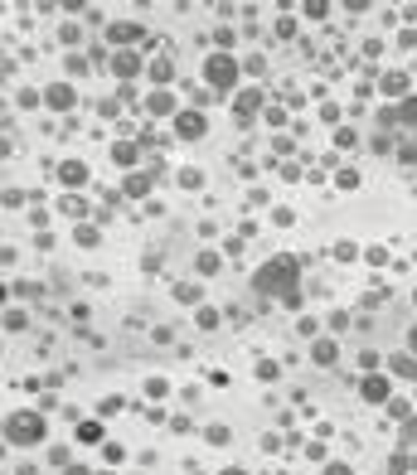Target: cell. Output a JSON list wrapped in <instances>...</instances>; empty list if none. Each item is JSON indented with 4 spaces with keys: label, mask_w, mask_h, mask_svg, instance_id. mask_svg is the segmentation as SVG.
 Returning a JSON list of instances; mask_svg holds the SVG:
<instances>
[{
    "label": "cell",
    "mask_w": 417,
    "mask_h": 475,
    "mask_svg": "<svg viewBox=\"0 0 417 475\" xmlns=\"http://www.w3.org/2000/svg\"><path fill=\"white\" fill-rule=\"evenodd\" d=\"M257 291H262V296H287V301L296 306V301H301V296H296V262H291V257H272V262L257 272Z\"/></svg>",
    "instance_id": "cell-1"
},
{
    "label": "cell",
    "mask_w": 417,
    "mask_h": 475,
    "mask_svg": "<svg viewBox=\"0 0 417 475\" xmlns=\"http://www.w3.org/2000/svg\"><path fill=\"white\" fill-rule=\"evenodd\" d=\"M44 437H49L44 412H10V417H5V442H10V446H39Z\"/></svg>",
    "instance_id": "cell-2"
},
{
    "label": "cell",
    "mask_w": 417,
    "mask_h": 475,
    "mask_svg": "<svg viewBox=\"0 0 417 475\" xmlns=\"http://www.w3.org/2000/svg\"><path fill=\"white\" fill-rule=\"evenodd\" d=\"M204 78L213 83V88H233V83H238V63H233L228 54H213V59L204 63Z\"/></svg>",
    "instance_id": "cell-3"
},
{
    "label": "cell",
    "mask_w": 417,
    "mask_h": 475,
    "mask_svg": "<svg viewBox=\"0 0 417 475\" xmlns=\"http://www.w3.org/2000/svg\"><path fill=\"white\" fill-rule=\"evenodd\" d=\"M175 131L195 141V136H204V131H208V121L199 116V112H180V116H175Z\"/></svg>",
    "instance_id": "cell-4"
},
{
    "label": "cell",
    "mask_w": 417,
    "mask_h": 475,
    "mask_svg": "<svg viewBox=\"0 0 417 475\" xmlns=\"http://www.w3.org/2000/svg\"><path fill=\"white\" fill-rule=\"evenodd\" d=\"M59 180H63V185H83V180H88V170H83L78 160H63V165H59Z\"/></svg>",
    "instance_id": "cell-5"
},
{
    "label": "cell",
    "mask_w": 417,
    "mask_h": 475,
    "mask_svg": "<svg viewBox=\"0 0 417 475\" xmlns=\"http://www.w3.org/2000/svg\"><path fill=\"white\" fill-rule=\"evenodd\" d=\"M364 398H369V402H384V398H388V383L384 379H364Z\"/></svg>",
    "instance_id": "cell-6"
},
{
    "label": "cell",
    "mask_w": 417,
    "mask_h": 475,
    "mask_svg": "<svg viewBox=\"0 0 417 475\" xmlns=\"http://www.w3.org/2000/svg\"><path fill=\"white\" fill-rule=\"evenodd\" d=\"M393 369H398L403 379H417V359H413V354H398V359H393Z\"/></svg>",
    "instance_id": "cell-7"
},
{
    "label": "cell",
    "mask_w": 417,
    "mask_h": 475,
    "mask_svg": "<svg viewBox=\"0 0 417 475\" xmlns=\"http://www.w3.org/2000/svg\"><path fill=\"white\" fill-rule=\"evenodd\" d=\"M112 68H116L121 78H131V73H136V59H131V54H116V59H112Z\"/></svg>",
    "instance_id": "cell-8"
},
{
    "label": "cell",
    "mask_w": 417,
    "mask_h": 475,
    "mask_svg": "<svg viewBox=\"0 0 417 475\" xmlns=\"http://www.w3.org/2000/svg\"><path fill=\"white\" fill-rule=\"evenodd\" d=\"M68 102H73V93H68L63 83H59V88H49V107H68Z\"/></svg>",
    "instance_id": "cell-9"
},
{
    "label": "cell",
    "mask_w": 417,
    "mask_h": 475,
    "mask_svg": "<svg viewBox=\"0 0 417 475\" xmlns=\"http://www.w3.org/2000/svg\"><path fill=\"white\" fill-rule=\"evenodd\" d=\"M398 121H408V126H417V97H413V102H403V107H398Z\"/></svg>",
    "instance_id": "cell-10"
},
{
    "label": "cell",
    "mask_w": 417,
    "mask_h": 475,
    "mask_svg": "<svg viewBox=\"0 0 417 475\" xmlns=\"http://www.w3.org/2000/svg\"><path fill=\"white\" fill-rule=\"evenodd\" d=\"M315 359H320V364H330V359H335V345H330V340H320V345H315Z\"/></svg>",
    "instance_id": "cell-11"
},
{
    "label": "cell",
    "mask_w": 417,
    "mask_h": 475,
    "mask_svg": "<svg viewBox=\"0 0 417 475\" xmlns=\"http://www.w3.org/2000/svg\"><path fill=\"white\" fill-rule=\"evenodd\" d=\"M98 437H103V427H98V422H88V427H78V442H98Z\"/></svg>",
    "instance_id": "cell-12"
},
{
    "label": "cell",
    "mask_w": 417,
    "mask_h": 475,
    "mask_svg": "<svg viewBox=\"0 0 417 475\" xmlns=\"http://www.w3.org/2000/svg\"><path fill=\"white\" fill-rule=\"evenodd\" d=\"M151 112H175V102H170L165 93H156V97H151Z\"/></svg>",
    "instance_id": "cell-13"
},
{
    "label": "cell",
    "mask_w": 417,
    "mask_h": 475,
    "mask_svg": "<svg viewBox=\"0 0 417 475\" xmlns=\"http://www.w3.org/2000/svg\"><path fill=\"white\" fill-rule=\"evenodd\" d=\"M403 442H408V446H417V417H408V422H403Z\"/></svg>",
    "instance_id": "cell-14"
},
{
    "label": "cell",
    "mask_w": 417,
    "mask_h": 475,
    "mask_svg": "<svg viewBox=\"0 0 417 475\" xmlns=\"http://www.w3.org/2000/svg\"><path fill=\"white\" fill-rule=\"evenodd\" d=\"M325 475H349V466H340V461H335V466H325Z\"/></svg>",
    "instance_id": "cell-15"
},
{
    "label": "cell",
    "mask_w": 417,
    "mask_h": 475,
    "mask_svg": "<svg viewBox=\"0 0 417 475\" xmlns=\"http://www.w3.org/2000/svg\"><path fill=\"white\" fill-rule=\"evenodd\" d=\"M408 340H413V349H417V325H413V335H408Z\"/></svg>",
    "instance_id": "cell-16"
},
{
    "label": "cell",
    "mask_w": 417,
    "mask_h": 475,
    "mask_svg": "<svg viewBox=\"0 0 417 475\" xmlns=\"http://www.w3.org/2000/svg\"><path fill=\"white\" fill-rule=\"evenodd\" d=\"M223 475H248V471H238V466H233V471H223Z\"/></svg>",
    "instance_id": "cell-17"
}]
</instances>
